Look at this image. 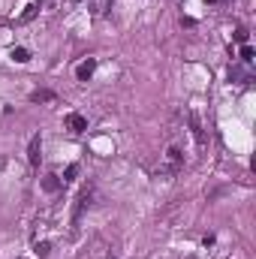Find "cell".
Instances as JSON below:
<instances>
[{
	"label": "cell",
	"instance_id": "1",
	"mask_svg": "<svg viewBox=\"0 0 256 259\" xmlns=\"http://www.w3.org/2000/svg\"><path fill=\"white\" fill-rule=\"evenodd\" d=\"M181 166H184V154L178 148H169L163 157V166H160V175H175V172H181Z\"/></svg>",
	"mask_w": 256,
	"mask_h": 259
},
{
	"label": "cell",
	"instance_id": "2",
	"mask_svg": "<svg viewBox=\"0 0 256 259\" xmlns=\"http://www.w3.org/2000/svg\"><path fill=\"white\" fill-rule=\"evenodd\" d=\"M27 160H30V166H40V160H43V139H40V136L30 139V145H27Z\"/></svg>",
	"mask_w": 256,
	"mask_h": 259
},
{
	"label": "cell",
	"instance_id": "3",
	"mask_svg": "<svg viewBox=\"0 0 256 259\" xmlns=\"http://www.w3.org/2000/svg\"><path fill=\"white\" fill-rule=\"evenodd\" d=\"M66 130H72V133H85V130H88V118L79 115V112H69V115H66Z\"/></svg>",
	"mask_w": 256,
	"mask_h": 259
},
{
	"label": "cell",
	"instance_id": "4",
	"mask_svg": "<svg viewBox=\"0 0 256 259\" xmlns=\"http://www.w3.org/2000/svg\"><path fill=\"white\" fill-rule=\"evenodd\" d=\"M187 121H190V130H193V136H196V145H199V148H205V145H208V139H205L202 124H199V115H196V112H190V115H187Z\"/></svg>",
	"mask_w": 256,
	"mask_h": 259
},
{
	"label": "cell",
	"instance_id": "5",
	"mask_svg": "<svg viewBox=\"0 0 256 259\" xmlns=\"http://www.w3.org/2000/svg\"><path fill=\"white\" fill-rule=\"evenodd\" d=\"M94 69H97V60H85V63H79L76 79H79V82H88V79L94 76Z\"/></svg>",
	"mask_w": 256,
	"mask_h": 259
},
{
	"label": "cell",
	"instance_id": "6",
	"mask_svg": "<svg viewBox=\"0 0 256 259\" xmlns=\"http://www.w3.org/2000/svg\"><path fill=\"white\" fill-rule=\"evenodd\" d=\"M88 205H91V190H85V193H82V196H79V205H76V220H79V217H82V211H85V208H88Z\"/></svg>",
	"mask_w": 256,
	"mask_h": 259
},
{
	"label": "cell",
	"instance_id": "7",
	"mask_svg": "<svg viewBox=\"0 0 256 259\" xmlns=\"http://www.w3.org/2000/svg\"><path fill=\"white\" fill-rule=\"evenodd\" d=\"M30 100H33V103H51V100H54V94H51V91H33V94H30Z\"/></svg>",
	"mask_w": 256,
	"mask_h": 259
},
{
	"label": "cell",
	"instance_id": "8",
	"mask_svg": "<svg viewBox=\"0 0 256 259\" xmlns=\"http://www.w3.org/2000/svg\"><path fill=\"white\" fill-rule=\"evenodd\" d=\"M43 187H46L49 193H54V190L60 187V181H57V175H46V178H43Z\"/></svg>",
	"mask_w": 256,
	"mask_h": 259
},
{
	"label": "cell",
	"instance_id": "9",
	"mask_svg": "<svg viewBox=\"0 0 256 259\" xmlns=\"http://www.w3.org/2000/svg\"><path fill=\"white\" fill-rule=\"evenodd\" d=\"M12 57H15L18 63H24V60H30V52H27V49H12Z\"/></svg>",
	"mask_w": 256,
	"mask_h": 259
},
{
	"label": "cell",
	"instance_id": "10",
	"mask_svg": "<svg viewBox=\"0 0 256 259\" xmlns=\"http://www.w3.org/2000/svg\"><path fill=\"white\" fill-rule=\"evenodd\" d=\"M253 57H256V52L244 43V49H241V60H244V63H253Z\"/></svg>",
	"mask_w": 256,
	"mask_h": 259
},
{
	"label": "cell",
	"instance_id": "11",
	"mask_svg": "<svg viewBox=\"0 0 256 259\" xmlns=\"http://www.w3.org/2000/svg\"><path fill=\"white\" fill-rule=\"evenodd\" d=\"M49 250H51V244H49V241H43V244H36V256H49Z\"/></svg>",
	"mask_w": 256,
	"mask_h": 259
},
{
	"label": "cell",
	"instance_id": "12",
	"mask_svg": "<svg viewBox=\"0 0 256 259\" xmlns=\"http://www.w3.org/2000/svg\"><path fill=\"white\" fill-rule=\"evenodd\" d=\"M235 43H241V46L247 43V30H244V27H238V30H235Z\"/></svg>",
	"mask_w": 256,
	"mask_h": 259
},
{
	"label": "cell",
	"instance_id": "13",
	"mask_svg": "<svg viewBox=\"0 0 256 259\" xmlns=\"http://www.w3.org/2000/svg\"><path fill=\"white\" fill-rule=\"evenodd\" d=\"M36 9H40V6H36V3H33V6H27V12H24V15H21V21H30V18H33V15H36Z\"/></svg>",
	"mask_w": 256,
	"mask_h": 259
},
{
	"label": "cell",
	"instance_id": "14",
	"mask_svg": "<svg viewBox=\"0 0 256 259\" xmlns=\"http://www.w3.org/2000/svg\"><path fill=\"white\" fill-rule=\"evenodd\" d=\"M76 175H79V166H69V169H66V178H63V181H72Z\"/></svg>",
	"mask_w": 256,
	"mask_h": 259
},
{
	"label": "cell",
	"instance_id": "15",
	"mask_svg": "<svg viewBox=\"0 0 256 259\" xmlns=\"http://www.w3.org/2000/svg\"><path fill=\"white\" fill-rule=\"evenodd\" d=\"M208 3H217V0H208Z\"/></svg>",
	"mask_w": 256,
	"mask_h": 259
},
{
	"label": "cell",
	"instance_id": "16",
	"mask_svg": "<svg viewBox=\"0 0 256 259\" xmlns=\"http://www.w3.org/2000/svg\"><path fill=\"white\" fill-rule=\"evenodd\" d=\"M72 3H79V0H72Z\"/></svg>",
	"mask_w": 256,
	"mask_h": 259
}]
</instances>
